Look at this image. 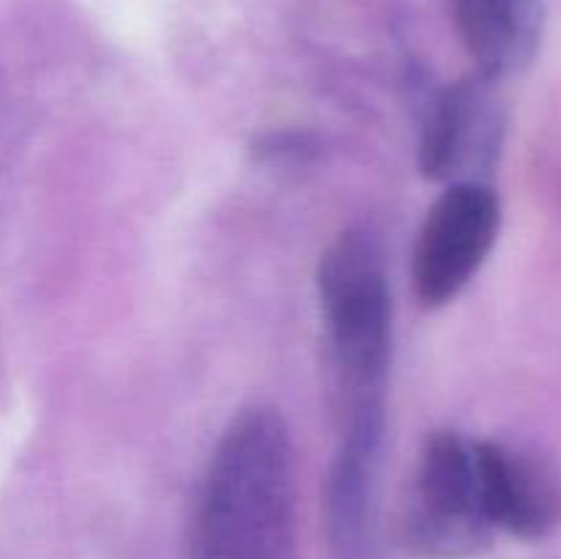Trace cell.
Masks as SVG:
<instances>
[{"label": "cell", "mask_w": 561, "mask_h": 559, "mask_svg": "<svg viewBox=\"0 0 561 559\" xmlns=\"http://www.w3.org/2000/svg\"><path fill=\"white\" fill-rule=\"evenodd\" d=\"M334 392L345 425H381L392 362V294L370 230L340 233L318 266Z\"/></svg>", "instance_id": "obj_2"}, {"label": "cell", "mask_w": 561, "mask_h": 559, "mask_svg": "<svg viewBox=\"0 0 561 559\" xmlns=\"http://www.w3.org/2000/svg\"><path fill=\"white\" fill-rule=\"evenodd\" d=\"M502 228V203L485 181H458L425 217L414 247V294L436 310L471 283Z\"/></svg>", "instance_id": "obj_4"}, {"label": "cell", "mask_w": 561, "mask_h": 559, "mask_svg": "<svg viewBox=\"0 0 561 559\" xmlns=\"http://www.w3.org/2000/svg\"><path fill=\"white\" fill-rule=\"evenodd\" d=\"M482 499L493 529L540 540L561 521V480L546 455L510 442H477Z\"/></svg>", "instance_id": "obj_7"}, {"label": "cell", "mask_w": 561, "mask_h": 559, "mask_svg": "<svg viewBox=\"0 0 561 559\" xmlns=\"http://www.w3.org/2000/svg\"><path fill=\"white\" fill-rule=\"evenodd\" d=\"M403 543L420 559H469L491 546L477 442L455 431L427 438L403 510Z\"/></svg>", "instance_id": "obj_3"}, {"label": "cell", "mask_w": 561, "mask_h": 559, "mask_svg": "<svg viewBox=\"0 0 561 559\" xmlns=\"http://www.w3.org/2000/svg\"><path fill=\"white\" fill-rule=\"evenodd\" d=\"M493 82L477 75L431 96L422 118L420 164L431 179L482 181L496 164L504 137V107Z\"/></svg>", "instance_id": "obj_5"}, {"label": "cell", "mask_w": 561, "mask_h": 559, "mask_svg": "<svg viewBox=\"0 0 561 559\" xmlns=\"http://www.w3.org/2000/svg\"><path fill=\"white\" fill-rule=\"evenodd\" d=\"M186 559H296V464L274 409L241 411L211 455Z\"/></svg>", "instance_id": "obj_1"}, {"label": "cell", "mask_w": 561, "mask_h": 559, "mask_svg": "<svg viewBox=\"0 0 561 559\" xmlns=\"http://www.w3.org/2000/svg\"><path fill=\"white\" fill-rule=\"evenodd\" d=\"M383 425H351L340 431V447L323 488V532L332 559L381 557Z\"/></svg>", "instance_id": "obj_6"}, {"label": "cell", "mask_w": 561, "mask_h": 559, "mask_svg": "<svg viewBox=\"0 0 561 559\" xmlns=\"http://www.w3.org/2000/svg\"><path fill=\"white\" fill-rule=\"evenodd\" d=\"M477 75L504 80L535 60L546 31L542 0H449Z\"/></svg>", "instance_id": "obj_8"}]
</instances>
